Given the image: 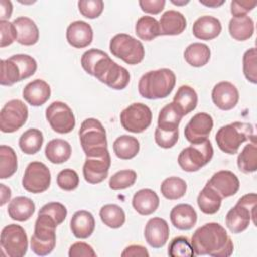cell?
<instances>
[{
  "instance_id": "6da1fadb",
  "label": "cell",
  "mask_w": 257,
  "mask_h": 257,
  "mask_svg": "<svg viewBox=\"0 0 257 257\" xmlns=\"http://www.w3.org/2000/svg\"><path fill=\"white\" fill-rule=\"evenodd\" d=\"M191 244L195 255L228 257L234 251V244L225 228L211 222L198 228L192 235Z\"/></svg>"
},
{
  "instance_id": "7a4b0ae2",
  "label": "cell",
  "mask_w": 257,
  "mask_h": 257,
  "mask_svg": "<svg viewBox=\"0 0 257 257\" xmlns=\"http://www.w3.org/2000/svg\"><path fill=\"white\" fill-rule=\"evenodd\" d=\"M176 84V75L169 68L151 70L142 75L138 89L141 96L147 99L165 98L171 94Z\"/></svg>"
},
{
  "instance_id": "3957f363",
  "label": "cell",
  "mask_w": 257,
  "mask_h": 257,
  "mask_svg": "<svg viewBox=\"0 0 257 257\" xmlns=\"http://www.w3.org/2000/svg\"><path fill=\"white\" fill-rule=\"evenodd\" d=\"M78 135L80 145L87 158L100 157L108 152L105 128L98 119L93 117L84 119Z\"/></svg>"
},
{
  "instance_id": "277c9868",
  "label": "cell",
  "mask_w": 257,
  "mask_h": 257,
  "mask_svg": "<svg viewBox=\"0 0 257 257\" xmlns=\"http://www.w3.org/2000/svg\"><path fill=\"white\" fill-rule=\"evenodd\" d=\"M254 126L251 123L235 121L221 126L216 134V143L219 149L229 155L238 153L240 146L255 139Z\"/></svg>"
},
{
  "instance_id": "5b68a950",
  "label": "cell",
  "mask_w": 257,
  "mask_h": 257,
  "mask_svg": "<svg viewBox=\"0 0 257 257\" xmlns=\"http://www.w3.org/2000/svg\"><path fill=\"white\" fill-rule=\"evenodd\" d=\"M256 203L257 195L249 193L242 196L237 204L229 210L226 215V226L234 234H239L245 231L250 221L256 224Z\"/></svg>"
},
{
  "instance_id": "8992f818",
  "label": "cell",
  "mask_w": 257,
  "mask_h": 257,
  "mask_svg": "<svg viewBox=\"0 0 257 257\" xmlns=\"http://www.w3.org/2000/svg\"><path fill=\"white\" fill-rule=\"evenodd\" d=\"M56 222L45 214H38L34 225V233L31 236V250L38 256L50 254L56 245Z\"/></svg>"
},
{
  "instance_id": "52a82bcc",
  "label": "cell",
  "mask_w": 257,
  "mask_h": 257,
  "mask_svg": "<svg viewBox=\"0 0 257 257\" xmlns=\"http://www.w3.org/2000/svg\"><path fill=\"white\" fill-rule=\"evenodd\" d=\"M92 76L108 87L116 90H121L130 83V72L123 67L114 62L108 55L99 59L94 65Z\"/></svg>"
},
{
  "instance_id": "ba28073f",
  "label": "cell",
  "mask_w": 257,
  "mask_h": 257,
  "mask_svg": "<svg viewBox=\"0 0 257 257\" xmlns=\"http://www.w3.org/2000/svg\"><path fill=\"white\" fill-rule=\"evenodd\" d=\"M109 49L113 56L131 65L142 62L145 57V48L142 42L125 33L114 35L110 39Z\"/></svg>"
},
{
  "instance_id": "9c48e42d",
  "label": "cell",
  "mask_w": 257,
  "mask_h": 257,
  "mask_svg": "<svg viewBox=\"0 0 257 257\" xmlns=\"http://www.w3.org/2000/svg\"><path fill=\"white\" fill-rule=\"evenodd\" d=\"M213 155V146L209 140H206L183 149L178 156V164L186 172H197L212 160Z\"/></svg>"
},
{
  "instance_id": "30bf717a",
  "label": "cell",
  "mask_w": 257,
  "mask_h": 257,
  "mask_svg": "<svg viewBox=\"0 0 257 257\" xmlns=\"http://www.w3.org/2000/svg\"><path fill=\"white\" fill-rule=\"evenodd\" d=\"M152 117V111L148 105L135 102L120 112V123L125 131L140 134L151 125Z\"/></svg>"
},
{
  "instance_id": "8fae6325",
  "label": "cell",
  "mask_w": 257,
  "mask_h": 257,
  "mask_svg": "<svg viewBox=\"0 0 257 257\" xmlns=\"http://www.w3.org/2000/svg\"><path fill=\"white\" fill-rule=\"evenodd\" d=\"M0 243L3 251L9 257H22L28 249L26 232L16 224H9L2 229Z\"/></svg>"
},
{
  "instance_id": "7c38bea8",
  "label": "cell",
  "mask_w": 257,
  "mask_h": 257,
  "mask_svg": "<svg viewBox=\"0 0 257 257\" xmlns=\"http://www.w3.org/2000/svg\"><path fill=\"white\" fill-rule=\"evenodd\" d=\"M28 118V108L20 99H11L0 111V130L2 133H14L22 127Z\"/></svg>"
},
{
  "instance_id": "4fadbf2b",
  "label": "cell",
  "mask_w": 257,
  "mask_h": 257,
  "mask_svg": "<svg viewBox=\"0 0 257 257\" xmlns=\"http://www.w3.org/2000/svg\"><path fill=\"white\" fill-rule=\"evenodd\" d=\"M50 182L51 174L45 164L37 161L28 164L22 178V186L27 192L43 193L49 188Z\"/></svg>"
},
{
  "instance_id": "5bb4252c",
  "label": "cell",
  "mask_w": 257,
  "mask_h": 257,
  "mask_svg": "<svg viewBox=\"0 0 257 257\" xmlns=\"http://www.w3.org/2000/svg\"><path fill=\"white\" fill-rule=\"evenodd\" d=\"M45 117L50 127L57 134H68L75 126L72 109L62 101H53L45 110Z\"/></svg>"
},
{
  "instance_id": "9a60e30c",
  "label": "cell",
  "mask_w": 257,
  "mask_h": 257,
  "mask_svg": "<svg viewBox=\"0 0 257 257\" xmlns=\"http://www.w3.org/2000/svg\"><path fill=\"white\" fill-rule=\"evenodd\" d=\"M213 125V117L209 113L198 112L189 120L185 126V138L191 144L202 143L208 140Z\"/></svg>"
},
{
  "instance_id": "2e32d148",
  "label": "cell",
  "mask_w": 257,
  "mask_h": 257,
  "mask_svg": "<svg viewBox=\"0 0 257 257\" xmlns=\"http://www.w3.org/2000/svg\"><path fill=\"white\" fill-rule=\"evenodd\" d=\"M110 155L109 152L100 157L87 158L83 164L82 173L84 180L89 184H99L103 182L110 168Z\"/></svg>"
},
{
  "instance_id": "e0dca14e",
  "label": "cell",
  "mask_w": 257,
  "mask_h": 257,
  "mask_svg": "<svg viewBox=\"0 0 257 257\" xmlns=\"http://www.w3.org/2000/svg\"><path fill=\"white\" fill-rule=\"evenodd\" d=\"M212 100L221 110H230L239 101V91L233 83L220 81L212 89Z\"/></svg>"
},
{
  "instance_id": "ac0fdd59",
  "label": "cell",
  "mask_w": 257,
  "mask_h": 257,
  "mask_svg": "<svg viewBox=\"0 0 257 257\" xmlns=\"http://www.w3.org/2000/svg\"><path fill=\"white\" fill-rule=\"evenodd\" d=\"M144 235L147 243L152 248H162L169 239L170 228L165 219L154 217L147 222Z\"/></svg>"
},
{
  "instance_id": "d6986e66",
  "label": "cell",
  "mask_w": 257,
  "mask_h": 257,
  "mask_svg": "<svg viewBox=\"0 0 257 257\" xmlns=\"http://www.w3.org/2000/svg\"><path fill=\"white\" fill-rule=\"evenodd\" d=\"M207 185L217 191L222 198H228L239 191L240 181L233 172L222 170L215 173L207 182Z\"/></svg>"
},
{
  "instance_id": "ffe728a7",
  "label": "cell",
  "mask_w": 257,
  "mask_h": 257,
  "mask_svg": "<svg viewBox=\"0 0 257 257\" xmlns=\"http://www.w3.org/2000/svg\"><path fill=\"white\" fill-rule=\"evenodd\" d=\"M93 38L91 26L82 20L71 22L66 29V40L74 48L88 46Z\"/></svg>"
},
{
  "instance_id": "44dd1931",
  "label": "cell",
  "mask_w": 257,
  "mask_h": 257,
  "mask_svg": "<svg viewBox=\"0 0 257 257\" xmlns=\"http://www.w3.org/2000/svg\"><path fill=\"white\" fill-rule=\"evenodd\" d=\"M51 89L49 84L43 79H34L27 83L22 91L24 100L32 106L44 104L50 97Z\"/></svg>"
},
{
  "instance_id": "7402d4cb",
  "label": "cell",
  "mask_w": 257,
  "mask_h": 257,
  "mask_svg": "<svg viewBox=\"0 0 257 257\" xmlns=\"http://www.w3.org/2000/svg\"><path fill=\"white\" fill-rule=\"evenodd\" d=\"M192 31L194 36L198 39L212 40L221 33L222 24L218 18L210 15H204L194 22Z\"/></svg>"
},
{
  "instance_id": "603a6c76",
  "label": "cell",
  "mask_w": 257,
  "mask_h": 257,
  "mask_svg": "<svg viewBox=\"0 0 257 257\" xmlns=\"http://www.w3.org/2000/svg\"><path fill=\"white\" fill-rule=\"evenodd\" d=\"M95 228L93 215L86 210L76 211L70 219V230L74 237L78 239H87Z\"/></svg>"
},
{
  "instance_id": "cb8c5ba5",
  "label": "cell",
  "mask_w": 257,
  "mask_h": 257,
  "mask_svg": "<svg viewBox=\"0 0 257 257\" xmlns=\"http://www.w3.org/2000/svg\"><path fill=\"white\" fill-rule=\"evenodd\" d=\"M197 213L189 204H178L170 212V219L175 228L188 231L197 223Z\"/></svg>"
},
{
  "instance_id": "d4e9b609",
  "label": "cell",
  "mask_w": 257,
  "mask_h": 257,
  "mask_svg": "<svg viewBox=\"0 0 257 257\" xmlns=\"http://www.w3.org/2000/svg\"><path fill=\"white\" fill-rule=\"evenodd\" d=\"M13 24L17 31V42L31 46L37 43L39 39V30L35 22L26 16H19L13 20Z\"/></svg>"
},
{
  "instance_id": "484cf974",
  "label": "cell",
  "mask_w": 257,
  "mask_h": 257,
  "mask_svg": "<svg viewBox=\"0 0 257 257\" xmlns=\"http://www.w3.org/2000/svg\"><path fill=\"white\" fill-rule=\"evenodd\" d=\"M132 205L140 215L149 216L158 209L160 199L155 191L151 189H141L134 195Z\"/></svg>"
},
{
  "instance_id": "4316f807",
  "label": "cell",
  "mask_w": 257,
  "mask_h": 257,
  "mask_svg": "<svg viewBox=\"0 0 257 257\" xmlns=\"http://www.w3.org/2000/svg\"><path fill=\"white\" fill-rule=\"evenodd\" d=\"M161 35H179L187 27L186 17L179 11L168 10L160 18Z\"/></svg>"
},
{
  "instance_id": "83f0119b",
  "label": "cell",
  "mask_w": 257,
  "mask_h": 257,
  "mask_svg": "<svg viewBox=\"0 0 257 257\" xmlns=\"http://www.w3.org/2000/svg\"><path fill=\"white\" fill-rule=\"evenodd\" d=\"M35 211V204L33 201L24 196H18L12 199L8 205L9 217L18 222H24L29 220Z\"/></svg>"
},
{
  "instance_id": "f1b7e54d",
  "label": "cell",
  "mask_w": 257,
  "mask_h": 257,
  "mask_svg": "<svg viewBox=\"0 0 257 257\" xmlns=\"http://www.w3.org/2000/svg\"><path fill=\"white\" fill-rule=\"evenodd\" d=\"M173 102L184 116L196 108L198 103V94L193 87L189 85H182L178 88Z\"/></svg>"
},
{
  "instance_id": "f546056e",
  "label": "cell",
  "mask_w": 257,
  "mask_h": 257,
  "mask_svg": "<svg viewBox=\"0 0 257 257\" xmlns=\"http://www.w3.org/2000/svg\"><path fill=\"white\" fill-rule=\"evenodd\" d=\"M229 33L238 41H245L254 34V21L248 15L232 17L229 22Z\"/></svg>"
},
{
  "instance_id": "4dcf8cb0",
  "label": "cell",
  "mask_w": 257,
  "mask_h": 257,
  "mask_svg": "<svg viewBox=\"0 0 257 257\" xmlns=\"http://www.w3.org/2000/svg\"><path fill=\"white\" fill-rule=\"evenodd\" d=\"M71 156L70 144L62 139H53L45 147V157L52 164H62Z\"/></svg>"
},
{
  "instance_id": "1f68e13d",
  "label": "cell",
  "mask_w": 257,
  "mask_h": 257,
  "mask_svg": "<svg viewBox=\"0 0 257 257\" xmlns=\"http://www.w3.org/2000/svg\"><path fill=\"white\" fill-rule=\"evenodd\" d=\"M222 199L217 191L206 184L198 195L197 204L204 214L213 215L219 211Z\"/></svg>"
},
{
  "instance_id": "d6a6232c",
  "label": "cell",
  "mask_w": 257,
  "mask_h": 257,
  "mask_svg": "<svg viewBox=\"0 0 257 257\" xmlns=\"http://www.w3.org/2000/svg\"><path fill=\"white\" fill-rule=\"evenodd\" d=\"M182 117L183 114L176 107L174 102H170L160 110L157 127L165 132L178 131Z\"/></svg>"
},
{
  "instance_id": "836d02e7",
  "label": "cell",
  "mask_w": 257,
  "mask_h": 257,
  "mask_svg": "<svg viewBox=\"0 0 257 257\" xmlns=\"http://www.w3.org/2000/svg\"><path fill=\"white\" fill-rule=\"evenodd\" d=\"M184 58L188 64L194 67L206 65L211 58V50L208 45L201 42H194L187 46L184 51Z\"/></svg>"
},
{
  "instance_id": "e575fe53",
  "label": "cell",
  "mask_w": 257,
  "mask_h": 257,
  "mask_svg": "<svg viewBox=\"0 0 257 257\" xmlns=\"http://www.w3.org/2000/svg\"><path fill=\"white\" fill-rule=\"evenodd\" d=\"M113 152L118 159L131 160L135 158L140 151V143L137 138L128 135H122L113 142Z\"/></svg>"
},
{
  "instance_id": "d590c367",
  "label": "cell",
  "mask_w": 257,
  "mask_h": 257,
  "mask_svg": "<svg viewBox=\"0 0 257 257\" xmlns=\"http://www.w3.org/2000/svg\"><path fill=\"white\" fill-rule=\"evenodd\" d=\"M237 166L244 174L254 173L257 170L256 138L249 141L237 158Z\"/></svg>"
},
{
  "instance_id": "8d00e7d4",
  "label": "cell",
  "mask_w": 257,
  "mask_h": 257,
  "mask_svg": "<svg viewBox=\"0 0 257 257\" xmlns=\"http://www.w3.org/2000/svg\"><path fill=\"white\" fill-rule=\"evenodd\" d=\"M99 217L102 223L111 228H120L125 222V213L121 207L115 204H106L99 210Z\"/></svg>"
},
{
  "instance_id": "74e56055",
  "label": "cell",
  "mask_w": 257,
  "mask_h": 257,
  "mask_svg": "<svg viewBox=\"0 0 257 257\" xmlns=\"http://www.w3.org/2000/svg\"><path fill=\"white\" fill-rule=\"evenodd\" d=\"M135 31L138 37L145 41H151L160 34L159 21L153 16H142L137 20Z\"/></svg>"
},
{
  "instance_id": "f35d334b",
  "label": "cell",
  "mask_w": 257,
  "mask_h": 257,
  "mask_svg": "<svg viewBox=\"0 0 257 257\" xmlns=\"http://www.w3.org/2000/svg\"><path fill=\"white\" fill-rule=\"evenodd\" d=\"M43 144V135L37 128H29L25 131L19 138V148L26 155H34L38 153Z\"/></svg>"
},
{
  "instance_id": "ab89813d",
  "label": "cell",
  "mask_w": 257,
  "mask_h": 257,
  "mask_svg": "<svg viewBox=\"0 0 257 257\" xmlns=\"http://www.w3.org/2000/svg\"><path fill=\"white\" fill-rule=\"evenodd\" d=\"M17 156L15 151L6 145L0 146V179L12 177L17 170Z\"/></svg>"
},
{
  "instance_id": "60d3db41",
  "label": "cell",
  "mask_w": 257,
  "mask_h": 257,
  "mask_svg": "<svg viewBox=\"0 0 257 257\" xmlns=\"http://www.w3.org/2000/svg\"><path fill=\"white\" fill-rule=\"evenodd\" d=\"M161 193L168 200H178L185 196L187 183L179 177H169L161 184Z\"/></svg>"
},
{
  "instance_id": "b9f144b4",
  "label": "cell",
  "mask_w": 257,
  "mask_h": 257,
  "mask_svg": "<svg viewBox=\"0 0 257 257\" xmlns=\"http://www.w3.org/2000/svg\"><path fill=\"white\" fill-rule=\"evenodd\" d=\"M137 181V173L134 170H120L113 174L108 182L111 190H123L132 187Z\"/></svg>"
},
{
  "instance_id": "7bdbcfd3",
  "label": "cell",
  "mask_w": 257,
  "mask_h": 257,
  "mask_svg": "<svg viewBox=\"0 0 257 257\" xmlns=\"http://www.w3.org/2000/svg\"><path fill=\"white\" fill-rule=\"evenodd\" d=\"M168 254L171 257H193L195 255L190 240L185 236L176 237L170 242Z\"/></svg>"
},
{
  "instance_id": "ee69618b",
  "label": "cell",
  "mask_w": 257,
  "mask_h": 257,
  "mask_svg": "<svg viewBox=\"0 0 257 257\" xmlns=\"http://www.w3.org/2000/svg\"><path fill=\"white\" fill-rule=\"evenodd\" d=\"M21 81L19 69L14 61L10 58L1 60V77L0 83L4 86H11L14 83Z\"/></svg>"
},
{
  "instance_id": "f6af8a7d",
  "label": "cell",
  "mask_w": 257,
  "mask_h": 257,
  "mask_svg": "<svg viewBox=\"0 0 257 257\" xmlns=\"http://www.w3.org/2000/svg\"><path fill=\"white\" fill-rule=\"evenodd\" d=\"M9 58L16 63L20 72L21 80L32 76L37 69L36 60L28 54H14Z\"/></svg>"
},
{
  "instance_id": "bcb514c9",
  "label": "cell",
  "mask_w": 257,
  "mask_h": 257,
  "mask_svg": "<svg viewBox=\"0 0 257 257\" xmlns=\"http://www.w3.org/2000/svg\"><path fill=\"white\" fill-rule=\"evenodd\" d=\"M243 72L246 79L254 84L257 83V52L256 47L245 51L243 55Z\"/></svg>"
},
{
  "instance_id": "7dc6e473",
  "label": "cell",
  "mask_w": 257,
  "mask_h": 257,
  "mask_svg": "<svg viewBox=\"0 0 257 257\" xmlns=\"http://www.w3.org/2000/svg\"><path fill=\"white\" fill-rule=\"evenodd\" d=\"M77 6L82 16L85 18L94 19L102 13L104 3L102 0H80L78 1Z\"/></svg>"
},
{
  "instance_id": "c3c4849f",
  "label": "cell",
  "mask_w": 257,
  "mask_h": 257,
  "mask_svg": "<svg viewBox=\"0 0 257 257\" xmlns=\"http://www.w3.org/2000/svg\"><path fill=\"white\" fill-rule=\"evenodd\" d=\"M56 183L63 191H73L78 187L79 177L74 170L64 169L58 173Z\"/></svg>"
},
{
  "instance_id": "681fc988",
  "label": "cell",
  "mask_w": 257,
  "mask_h": 257,
  "mask_svg": "<svg viewBox=\"0 0 257 257\" xmlns=\"http://www.w3.org/2000/svg\"><path fill=\"white\" fill-rule=\"evenodd\" d=\"M38 214H45L52 218L57 225H60L67 216V210L65 206L59 202H50L42 206Z\"/></svg>"
},
{
  "instance_id": "f907efd6",
  "label": "cell",
  "mask_w": 257,
  "mask_h": 257,
  "mask_svg": "<svg viewBox=\"0 0 257 257\" xmlns=\"http://www.w3.org/2000/svg\"><path fill=\"white\" fill-rule=\"evenodd\" d=\"M106 55L107 53H105L100 49H96V48L88 49L81 56V59H80L81 66L86 73L92 75L94 65L98 62L99 59L103 58Z\"/></svg>"
},
{
  "instance_id": "816d5d0a",
  "label": "cell",
  "mask_w": 257,
  "mask_h": 257,
  "mask_svg": "<svg viewBox=\"0 0 257 257\" xmlns=\"http://www.w3.org/2000/svg\"><path fill=\"white\" fill-rule=\"evenodd\" d=\"M179 139V130L174 132H165L156 127L155 130V142L163 149L173 148Z\"/></svg>"
},
{
  "instance_id": "f5cc1de1",
  "label": "cell",
  "mask_w": 257,
  "mask_h": 257,
  "mask_svg": "<svg viewBox=\"0 0 257 257\" xmlns=\"http://www.w3.org/2000/svg\"><path fill=\"white\" fill-rule=\"evenodd\" d=\"M0 33L1 48L8 46L17 40V31L13 22H9L8 20H0Z\"/></svg>"
},
{
  "instance_id": "db71d44e",
  "label": "cell",
  "mask_w": 257,
  "mask_h": 257,
  "mask_svg": "<svg viewBox=\"0 0 257 257\" xmlns=\"http://www.w3.org/2000/svg\"><path fill=\"white\" fill-rule=\"evenodd\" d=\"M257 5L256 1H248V0H234L231 2L230 11L233 17H239L243 15H247L250 11H252Z\"/></svg>"
},
{
  "instance_id": "11a10c76",
  "label": "cell",
  "mask_w": 257,
  "mask_h": 257,
  "mask_svg": "<svg viewBox=\"0 0 257 257\" xmlns=\"http://www.w3.org/2000/svg\"><path fill=\"white\" fill-rule=\"evenodd\" d=\"M69 257H95L96 253L93 248L84 242L73 243L68 250Z\"/></svg>"
},
{
  "instance_id": "9f6ffc18",
  "label": "cell",
  "mask_w": 257,
  "mask_h": 257,
  "mask_svg": "<svg viewBox=\"0 0 257 257\" xmlns=\"http://www.w3.org/2000/svg\"><path fill=\"white\" fill-rule=\"evenodd\" d=\"M165 0H140L139 5L141 9L149 14H159L165 7Z\"/></svg>"
},
{
  "instance_id": "6f0895ef",
  "label": "cell",
  "mask_w": 257,
  "mask_h": 257,
  "mask_svg": "<svg viewBox=\"0 0 257 257\" xmlns=\"http://www.w3.org/2000/svg\"><path fill=\"white\" fill-rule=\"evenodd\" d=\"M149 255L146 247L141 245H130L121 252L122 257H148Z\"/></svg>"
},
{
  "instance_id": "680465c9",
  "label": "cell",
  "mask_w": 257,
  "mask_h": 257,
  "mask_svg": "<svg viewBox=\"0 0 257 257\" xmlns=\"http://www.w3.org/2000/svg\"><path fill=\"white\" fill-rule=\"evenodd\" d=\"M13 6L9 0H0V18L1 20H8L11 17Z\"/></svg>"
},
{
  "instance_id": "91938a15",
  "label": "cell",
  "mask_w": 257,
  "mask_h": 257,
  "mask_svg": "<svg viewBox=\"0 0 257 257\" xmlns=\"http://www.w3.org/2000/svg\"><path fill=\"white\" fill-rule=\"evenodd\" d=\"M0 197H1V206H4L11 198V190L10 188H8L7 186H5L4 184H0Z\"/></svg>"
},
{
  "instance_id": "94428289",
  "label": "cell",
  "mask_w": 257,
  "mask_h": 257,
  "mask_svg": "<svg viewBox=\"0 0 257 257\" xmlns=\"http://www.w3.org/2000/svg\"><path fill=\"white\" fill-rule=\"evenodd\" d=\"M199 2L207 7H212V8H217L225 3L224 0H199Z\"/></svg>"
},
{
  "instance_id": "6125c7cd",
  "label": "cell",
  "mask_w": 257,
  "mask_h": 257,
  "mask_svg": "<svg viewBox=\"0 0 257 257\" xmlns=\"http://www.w3.org/2000/svg\"><path fill=\"white\" fill-rule=\"evenodd\" d=\"M173 4H175V5H186V4H188L189 3V0H187V1H175V0H172L171 1Z\"/></svg>"
}]
</instances>
